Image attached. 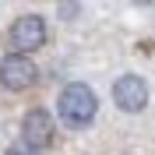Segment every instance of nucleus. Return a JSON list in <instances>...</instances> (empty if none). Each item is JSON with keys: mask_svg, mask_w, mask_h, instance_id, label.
<instances>
[{"mask_svg": "<svg viewBox=\"0 0 155 155\" xmlns=\"http://www.w3.org/2000/svg\"><path fill=\"white\" fill-rule=\"evenodd\" d=\"M57 109H60V120L67 127H88L99 113V99L92 95L88 85H67L57 99Z\"/></svg>", "mask_w": 155, "mask_h": 155, "instance_id": "1", "label": "nucleus"}, {"mask_svg": "<svg viewBox=\"0 0 155 155\" xmlns=\"http://www.w3.org/2000/svg\"><path fill=\"white\" fill-rule=\"evenodd\" d=\"M11 53H35L42 42H46V21L35 18V14H25V18H18L14 25H11Z\"/></svg>", "mask_w": 155, "mask_h": 155, "instance_id": "2", "label": "nucleus"}, {"mask_svg": "<svg viewBox=\"0 0 155 155\" xmlns=\"http://www.w3.org/2000/svg\"><path fill=\"white\" fill-rule=\"evenodd\" d=\"M113 102L124 109V113H141L145 102H148V85H145L137 74L116 78V85H113Z\"/></svg>", "mask_w": 155, "mask_h": 155, "instance_id": "3", "label": "nucleus"}, {"mask_svg": "<svg viewBox=\"0 0 155 155\" xmlns=\"http://www.w3.org/2000/svg\"><path fill=\"white\" fill-rule=\"evenodd\" d=\"M0 85H7V88H28V85H35V64H32L25 53L4 57V64H0Z\"/></svg>", "mask_w": 155, "mask_h": 155, "instance_id": "4", "label": "nucleus"}, {"mask_svg": "<svg viewBox=\"0 0 155 155\" xmlns=\"http://www.w3.org/2000/svg\"><path fill=\"white\" fill-rule=\"evenodd\" d=\"M21 137H25V145H32V148L49 145V141H53V116L42 106L28 109V113H25V124H21Z\"/></svg>", "mask_w": 155, "mask_h": 155, "instance_id": "5", "label": "nucleus"}, {"mask_svg": "<svg viewBox=\"0 0 155 155\" xmlns=\"http://www.w3.org/2000/svg\"><path fill=\"white\" fill-rule=\"evenodd\" d=\"M4 155H35V148L32 145H14V148H7Z\"/></svg>", "mask_w": 155, "mask_h": 155, "instance_id": "6", "label": "nucleus"}, {"mask_svg": "<svg viewBox=\"0 0 155 155\" xmlns=\"http://www.w3.org/2000/svg\"><path fill=\"white\" fill-rule=\"evenodd\" d=\"M134 4H152V0H134Z\"/></svg>", "mask_w": 155, "mask_h": 155, "instance_id": "7", "label": "nucleus"}]
</instances>
